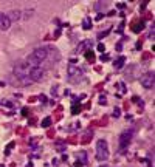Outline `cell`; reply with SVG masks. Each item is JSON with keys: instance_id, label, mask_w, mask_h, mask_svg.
<instances>
[{"instance_id": "obj_18", "label": "cell", "mask_w": 155, "mask_h": 167, "mask_svg": "<svg viewBox=\"0 0 155 167\" xmlns=\"http://www.w3.org/2000/svg\"><path fill=\"white\" fill-rule=\"evenodd\" d=\"M102 167H107V165H102Z\"/></svg>"}, {"instance_id": "obj_15", "label": "cell", "mask_w": 155, "mask_h": 167, "mask_svg": "<svg viewBox=\"0 0 155 167\" xmlns=\"http://www.w3.org/2000/svg\"><path fill=\"white\" fill-rule=\"evenodd\" d=\"M22 114L27 116V114H28V108H23V110H22Z\"/></svg>"}, {"instance_id": "obj_5", "label": "cell", "mask_w": 155, "mask_h": 167, "mask_svg": "<svg viewBox=\"0 0 155 167\" xmlns=\"http://www.w3.org/2000/svg\"><path fill=\"white\" fill-rule=\"evenodd\" d=\"M43 73H45V71L42 68H33V70H30V79H31V82H40L43 79Z\"/></svg>"}, {"instance_id": "obj_3", "label": "cell", "mask_w": 155, "mask_h": 167, "mask_svg": "<svg viewBox=\"0 0 155 167\" xmlns=\"http://www.w3.org/2000/svg\"><path fill=\"white\" fill-rule=\"evenodd\" d=\"M134 135H135V130H134V129H127V130H124V132L121 133V136H119V147H121V149L127 147L129 142L132 141Z\"/></svg>"}, {"instance_id": "obj_7", "label": "cell", "mask_w": 155, "mask_h": 167, "mask_svg": "<svg viewBox=\"0 0 155 167\" xmlns=\"http://www.w3.org/2000/svg\"><path fill=\"white\" fill-rule=\"evenodd\" d=\"M76 158H78V161H81L84 165L87 164V152H84V150L78 152V153H76Z\"/></svg>"}, {"instance_id": "obj_4", "label": "cell", "mask_w": 155, "mask_h": 167, "mask_svg": "<svg viewBox=\"0 0 155 167\" xmlns=\"http://www.w3.org/2000/svg\"><path fill=\"white\" fill-rule=\"evenodd\" d=\"M140 82L144 88H152L153 87V71H149V73L143 74L140 78Z\"/></svg>"}, {"instance_id": "obj_11", "label": "cell", "mask_w": 155, "mask_h": 167, "mask_svg": "<svg viewBox=\"0 0 155 167\" xmlns=\"http://www.w3.org/2000/svg\"><path fill=\"white\" fill-rule=\"evenodd\" d=\"M143 28H144V22H140V23H135V25H134V31L135 33H140Z\"/></svg>"}, {"instance_id": "obj_6", "label": "cell", "mask_w": 155, "mask_h": 167, "mask_svg": "<svg viewBox=\"0 0 155 167\" xmlns=\"http://www.w3.org/2000/svg\"><path fill=\"white\" fill-rule=\"evenodd\" d=\"M11 27V20L6 14L0 13V30H8Z\"/></svg>"}, {"instance_id": "obj_2", "label": "cell", "mask_w": 155, "mask_h": 167, "mask_svg": "<svg viewBox=\"0 0 155 167\" xmlns=\"http://www.w3.org/2000/svg\"><path fill=\"white\" fill-rule=\"evenodd\" d=\"M96 158L98 161H106L109 158V146L104 139L98 141V144H96Z\"/></svg>"}, {"instance_id": "obj_1", "label": "cell", "mask_w": 155, "mask_h": 167, "mask_svg": "<svg viewBox=\"0 0 155 167\" xmlns=\"http://www.w3.org/2000/svg\"><path fill=\"white\" fill-rule=\"evenodd\" d=\"M67 74H68V81L71 84H76V82H79L84 76V71L79 68V67H76V65H70L67 68Z\"/></svg>"}, {"instance_id": "obj_9", "label": "cell", "mask_w": 155, "mask_h": 167, "mask_svg": "<svg viewBox=\"0 0 155 167\" xmlns=\"http://www.w3.org/2000/svg\"><path fill=\"white\" fill-rule=\"evenodd\" d=\"M82 28H84V30H90V28H92V20H90L89 17L84 19V22H82Z\"/></svg>"}, {"instance_id": "obj_17", "label": "cell", "mask_w": 155, "mask_h": 167, "mask_svg": "<svg viewBox=\"0 0 155 167\" xmlns=\"http://www.w3.org/2000/svg\"><path fill=\"white\" fill-rule=\"evenodd\" d=\"M102 17H104V14H98V17H96V20H101Z\"/></svg>"}, {"instance_id": "obj_10", "label": "cell", "mask_w": 155, "mask_h": 167, "mask_svg": "<svg viewBox=\"0 0 155 167\" xmlns=\"http://www.w3.org/2000/svg\"><path fill=\"white\" fill-rule=\"evenodd\" d=\"M89 45H90V42H89V40H84V42H82V43H81L79 46H78V50H76V53H81L82 50H85V48H87Z\"/></svg>"}, {"instance_id": "obj_14", "label": "cell", "mask_w": 155, "mask_h": 167, "mask_svg": "<svg viewBox=\"0 0 155 167\" xmlns=\"http://www.w3.org/2000/svg\"><path fill=\"white\" fill-rule=\"evenodd\" d=\"M113 116H115V118H118V116H119V108H118V107L113 110Z\"/></svg>"}, {"instance_id": "obj_16", "label": "cell", "mask_w": 155, "mask_h": 167, "mask_svg": "<svg viewBox=\"0 0 155 167\" xmlns=\"http://www.w3.org/2000/svg\"><path fill=\"white\" fill-rule=\"evenodd\" d=\"M98 50H99V51H104V45H102V43L98 45Z\"/></svg>"}, {"instance_id": "obj_13", "label": "cell", "mask_w": 155, "mask_h": 167, "mask_svg": "<svg viewBox=\"0 0 155 167\" xmlns=\"http://www.w3.org/2000/svg\"><path fill=\"white\" fill-rule=\"evenodd\" d=\"M81 110V107L79 105H73V108H71V111H73V114H76L78 111H79Z\"/></svg>"}, {"instance_id": "obj_8", "label": "cell", "mask_w": 155, "mask_h": 167, "mask_svg": "<svg viewBox=\"0 0 155 167\" xmlns=\"http://www.w3.org/2000/svg\"><path fill=\"white\" fill-rule=\"evenodd\" d=\"M124 62H126V57H124V56H121V57H118V59L115 60V64H113V65H115V68H118V70H119V68H123Z\"/></svg>"}, {"instance_id": "obj_12", "label": "cell", "mask_w": 155, "mask_h": 167, "mask_svg": "<svg viewBox=\"0 0 155 167\" xmlns=\"http://www.w3.org/2000/svg\"><path fill=\"white\" fill-rule=\"evenodd\" d=\"M50 124H51V118H45L43 121H42V127H43V129H47Z\"/></svg>"}]
</instances>
